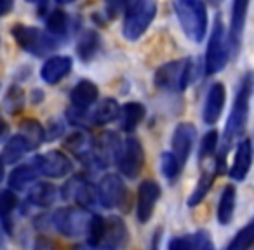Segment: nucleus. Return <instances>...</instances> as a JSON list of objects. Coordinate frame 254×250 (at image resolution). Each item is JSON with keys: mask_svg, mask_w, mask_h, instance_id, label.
<instances>
[{"mask_svg": "<svg viewBox=\"0 0 254 250\" xmlns=\"http://www.w3.org/2000/svg\"><path fill=\"white\" fill-rule=\"evenodd\" d=\"M253 89H254V75L246 73L242 77V80H240V85L237 89L235 99H233V104H232V111H230L228 120H226L219 158H225L233 139L239 138L244 129H246L247 118H249V104H251V96H253Z\"/></svg>", "mask_w": 254, "mask_h": 250, "instance_id": "1", "label": "nucleus"}, {"mask_svg": "<svg viewBox=\"0 0 254 250\" xmlns=\"http://www.w3.org/2000/svg\"><path fill=\"white\" fill-rule=\"evenodd\" d=\"M174 12L187 39L193 44H200L209 28V16L204 0H174Z\"/></svg>", "mask_w": 254, "mask_h": 250, "instance_id": "2", "label": "nucleus"}, {"mask_svg": "<svg viewBox=\"0 0 254 250\" xmlns=\"http://www.w3.org/2000/svg\"><path fill=\"white\" fill-rule=\"evenodd\" d=\"M157 14L155 0H126L122 33L129 42H136L145 35Z\"/></svg>", "mask_w": 254, "mask_h": 250, "instance_id": "3", "label": "nucleus"}, {"mask_svg": "<svg viewBox=\"0 0 254 250\" xmlns=\"http://www.w3.org/2000/svg\"><path fill=\"white\" fill-rule=\"evenodd\" d=\"M11 35L14 37V40L23 50H26L35 57H44L60 47V40L51 37L44 30L37 28V26L18 23V25L11 26Z\"/></svg>", "mask_w": 254, "mask_h": 250, "instance_id": "4", "label": "nucleus"}, {"mask_svg": "<svg viewBox=\"0 0 254 250\" xmlns=\"http://www.w3.org/2000/svg\"><path fill=\"white\" fill-rule=\"evenodd\" d=\"M195 78L193 59H178L166 63L155 71L153 82L162 91H185Z\"/></svg>", "mask_w": 254, "mask_h": 250, "instance_id": "5", "label": "nucleus"}, {"mask_svg": "<svg viewBox=\"0 0 254 250\" xmlns=\"http://www.w3.org/2000/svg\"><path fill=\"white\" fill-rule=\"evenodd\" d=\"M230 59V46H228V35H226L225 25L221 18H216L214 26H212L211 37H209L207 50H205L204 59V70L205 75H214L221 71L226 66Z\"/></svg>", "mask_w": 254, "mask_h": 250, "instance_id": "6", "label": "nucleus"}, {"mask_svg": "<svg viewBox=\"0 0 254 250\" xmlns=\"http://www.w3.org/2000/svg\"><path fill=\"white\" fill-rule=\"evenodd\" d=\"M96 191H98V201L105 208L127 210V207H129V193H127L126 183L117 174L103 176Z\"/></svg>", "mask_w": 254, "mask_h": 250, "instance_id": "7", "label": "nucleus"}, {"mask_svg": "<svg viewBox=\"0 0 254 250\" xmlns=\"http://www.w3.org/2000/svg\"><path fill=\"white\" fill-rule=\"evenodd\" d=\"M89 221H91L89 210L80 207L61 208L53 215L54 228L66 238H78V236L85 235Z\"/></svg>", "mask_w": 254, "mask_h": 250, "instance_id": "8", "label": "nucleus"}, {"mask_svg": "<svg viewBox=\"0 0 254 250\" xmlns=\"http://www.w3.org/2000/svg\"><path fill=\"white\" fill-rule=\"evenodd\" d=\"M117 165L119 170L129 179H134L139 176L143 165H145V150L143 145L139 143L138 138H127L122 143L119 158H117Z\"/></svg>", "mask_w": 254, "mask_h": 250, "instance_id": "9", "label": "nucleus"}, {"mask_svg": "<svg viewBox=\"0 0 254 250\" xmlns=\"http://www.w3.org/2000/svg\"><path fill=\"white\" fill-rule=\"evenodd\" d=\"M61 195H63L64 200H71L75 201V205L80 208H92L98 201V191L96 188L85 179L84 176L77 174L73 176L70 181H66V184L61 190Z\"/></svg>", "mask_w": 254, "mask_h": 250, "instance_id": "10", "label": "nucleus"}, {"mask_svg": "<svg viewBox=\"0 0 254 250\" xmlns=\"http://www.w3.org/2000/svg\"><path fill=\"white\" fill-rule=\"evenodd\" d=\"M33 167L39 170V174L46 177H51V179H58V177H64L68 172H71V160L64 155L63 151H58V150H53V151H47L44 155L35 156L33 160Z\"/></svg>", "mask_w": 254, "mask_h": 250, "instance_id": "11", "label": "nucleus"}, {"mask_svg": "<svg viewBox=\"0 0 254 250\" xmlns=\"http://www.w3.org/2000/svg\"><path fill=\"white\" fill-rule=\"evenodd\" d=\"M195 139H197V129L188 122L180 123L173 132V139H171V153L174 158L178 160L181 167L188 162L190 153L193 150Z\"/></svg>", "mask_w": 254, "mask_h": 250, "instance_id": "12", "label": "nucleus"}, {"mask_svg": "<svg viewBox=\"0 0 254 250\" xmlns=\"http://www.w3.org/2000/svg\"><path fill=\"white\" fill-rule=\"evenodd\" d=\"M249 2L251 0H233L232 4V18H230V30H228V46L230 54L237 56L240 50V44H242L244 28H246V19L247 11H249Z\"/></svg>", "mask_w": 254, "mask_h": 250, "instance_id": "13", "label": "nucleus"}, {"mask_svg": "<svg viewBox=\"0 0 254 250\" xmlns=\"http://www.w3.org/2000/svg\"><path fill=\"white\" fill-rule=\"evenodd\" d=\"M160 198V186L153 179H146L138 188V201H136V215L141 224L148 222Z\"/></svg>", "mask_w": 254, "mask_h": 250, "instance_id": "14", "label": "nucleus"}, {"mask_svg": "<svg viewBox=\"0 0 254 250\" xmlns=\"http://www.w3.org/2000/svg\"><path fill=\"white\" fill-rule=\"evenodd\" d=\"M226 102V89L221 82H214L209 87L207 96H205L204 109H202V120L207 125H214L219 120Z\"/></svg>", "mask_w": 254, "mask_h": 250, "instance_id": "15", "label": "nucleus"}, {"mask_svg": "<svg viewBox=\"0 0 254 250\" xmlns=\"http://www.w3.org/2000/svg\"><path fill=\"white\" fill-rule=\"evenodd\" d=\"M71 66H73V59L70 56H53L44 63L42 70H40V78L46 84L56 85L70 73Z\"/></svg>", "mask_w": 254, "mask_h": 250, "instance_id": "16", "label": "nucleus"}, {"mask_svg": "<svg viewBox=\"0 0 254 250\" xmlns=\"http://www.w3.org/2000/svg\"><path fill=\"white\" fill-rule=\"evenodd\" d=\"M253 143L251 139H242L237 145L235 156H233V163L230 167V177L233 181H244L251 170V163H253Z\"/></svg>", "mask_w": 254, "mask_h": 250, "instance_id": "17", "label": "nucleus"}, {"mask_svg": "<svg viewBox=\"0 0 254 250\" xmlns=\"http://www.w3.org/2000/svg\"><path fill=\"white\" fill-rule=\"evenodd\" d=\"M127 242H129V231H127V226L122 221V217L112 215V217L105 219V238H103L105 247L119 250L124 249Z\"/></svg>", "mask_w": 254, "mask_h": 250, "instance_id": "18", "label": "nucleus"}, {"mask_svg": "<svg viewBox=\"0 0 254 250\" xmlns=\"http://www.w3.org/2000/svg\"><path fill=\"white\" fill-rule=\"evenodd\" d=\"M98 98H99V89L91 80H80L70 92L71 108L75 109H89L92 104L98 102Z\"/></svg>", "mask_w": 254, "mask_h": 250, "instance_id": "19", "label": "nucleus"}, {"mask_svg": "<svg viewBox=\"0 0 254 250\" xmlns=\"http://www.w3.org/2000/svg\"><path fill=\"white\" fill-rule=\"evenodd\" d=\"M120 106L113 98H105L101 102L96 104V108L91 111L87 109V123L89 125H106V123L113 122L119 116Z\"/></svg>", "mask_w": 254, "mask_h": 250, "instance_id": "20", "label": "nucleus"}, {"mask_svg": "<svg viewBox=\"0 0 254 250\" xmlns=\"http://www.w3.org/2000/svg\"><path fill=\"white\" fill-rule=\"evenodd\" d=\"M146 115V109L141 102H136V101H131V102H126V104L120 108V129L124 132H132L136 127H138L139 123L143 122Z\"/></svg>", "mask_w": 254, "mask_h": 250, "instance_id": "21", "label": "nucleus"}, {"mask_svg": "<svg viewBox=\"0 0 254 250\" xmlns=\"http://www.w3.org/2000/svg\"><path fill=\"white\" fill-rule=\"evenodd\" d=\"M235 200H237V190L233 184H226L221 191L218 203V222L221 226H226L232 222L233 214H235Z\"/></svg>", "mask_w": 254, "mask_h": 250, "instance_id": "22", "label": "nucleus"}, {"mask_svg": "<svg viewBox=\"0 0 254 250\" xmlns=\"http://www.w3.org/2000/svg\"><path fill=\"white\" fill-rule=\"evenodd\" d=\"M99 47H101V37L98 35V32H94V30H85L77 42L78 59L84 61V63H89V61L98 54Z\"/></svg>", "mask_w": 254, "mask_h": 250, "instance_id": "23", "label": "nucleus"}, {"mask_svg": "<svg viewBox=\"0 0 254 250\" xmlns=\"http://www.w3.org/2000/svg\"><path fill=\"white\" fill-rule=\"evenodd\" d=\"M19 136L30 145V148L35 150L46 141V129L42 127V123L39 120L26 118L19 125Z\"/></svg>", "mask_w": 254, "mask_h": 250, "instance_id": "24", "label": "nucleus"}, {"mask_svg": "<svg viewBox=\"0 0 254 250\" xmlns=\"http://www.w3.org/2000/svg\"><path fill=\"white\" fill-rule=\"evenodd\" d=\"M58 198V190L51 183H39L30 190L28 201L37 207H51Z\"/></svg>", "mask_w": 254, "mask_h": 250, "instance_id": "25", "label": "nucleus"}, {"mask_svg": "<svg viewBox=\"0 0 254 250\" xmlns=\"http://www.w3.org/2000/svg\"><path fill=\"white\" fill-rule=\"evenodd\" d=\"M46 32L51 37L61 40L68 33V14L61 9H54L46 19Z\"/></svg>", "mask_w": 254, "mask_h": 250, "instance_id": "26", "label": "nucleus"}, {"mask_svg": "<svg viewBox=\"0 0 254 250\" xmlns=\"http://www.w3.org/2000/svg\"><path fill=\"white\" fill-rule=\"evenodd\" d=\"M30 150H32V148H30V145L21 138V136H19V134L12 136V138L9 139V141L5 143V146H4V151H2V160H4L5 163H14V162H18L19 158H23V156H25Z\"/></svg>", "mask_w": 254, "mask_h": 250, "instance_id": "27", "label": "nucleus"}, {"mask_svg": "<svg viewBox=\"0 0 254 250\" xmlns=\"http://www.w3.org/2000/svg\"><path fill=\"white\" fill-rule=\"evenodd\" d=\"M37 176H39V170L33 165H19L9 174V186L11 190H25L37 179Z\"/></svg>", "mask_w": 254, "mask_h": 250, "instance_id": "28", "label": "nucleus"}, {"mask_svg": "<svg viewBox=\"0 0 254 250\" xmlns=\"http://www.w3.org/2000/svg\"><path fill=\"white\" fill-rule=\"evenodd\" d=\"M214 176H216V172H204L200 177H198L197 184H195L193 191H191L190 198H188V207H197V205L202 203L205 195H207L209 190L212 188Z\"/></svg>", "mask_w": 254, "mask_h": 250, "instance_id": "29", "label": "nucleus"}, {"mask_svg": "<svg viewBox=\"0 0 254 250\" xmlns=\"http://www.w3.org/2000/svg\"><path fill=\"white\" fill-rule=\"evenodd\" d=\"M87 243L92 247H99L103 243V238H105V219L98 214L91 215V221H89L87 226Z\"/></svg>", "mask_w": 254, "mask_h": 250, "instance_id": "30", "label": "nucleus"}, {"mask_svg": "<svg viewBox=\"0 0 254 250\" xmlns=\"http://www.w3.org/2000/svg\"><path fill=\"white\" fill-rule=\"evenodd\" d=\"M207 238L205 233L198 235H187V236H174L169 242V250H198L202 242Z\"/></svg>", "mask_w": 254, "mask_h": 250, "instance_id": "31", "label": "nucleus"}, {"mask_svg": "<svg viewBox=\"0 0 254 250\" xmlns=\"http://www.w3.org/2000/svg\"><path fill=\"white\" fill-rule=\"evenodd\" d=\"M254 245V221L249 222L246 228H242L235 235V238L230 242L226 250H249Z\"/></svg>", "mask_w": 254, "mask_h": 250, "instance_id": "32", "label": "nucleus"}, {"mask_svg": "<svg viewBox=\"0 0 254 250\" xmlns=\"http://www.w3.org/2000/svg\"><path fill=\"white\" fill-rule=\"evenodd\" d=\"M219 145V134L218 131H209L202 136L200 139V146H198V160L204 162V160L214 156L216 148Z\"/></svg>", "mask_w": 254, "mask_h": 250, "instance_id": "33", "label": "nucleus"}, {"mask_svg": "<svg viewBox=\"0 0 254 250\" xmlns=\"http://www.w3.org/2000/svg\"><path fill=\"white\" fill-rule=\"evenodd\" d=\"M23 104H25V92L19 85H12L7 91L4 98V106L11 115H16L23 109Z\"/></svg>", "mask_w": 254, "mask_h": 250, "instance_id": "34", "label": "nucleus"}, {"mask_svg": "<svg viewBox=\"0 0 254 250\" xmlns=\"http://www.w3.org/2000/svg\"><path fill=\"white\" fill-rule=\"evenodd\" d=\"M160 165H162V174L167 177V179L173 183V181L178 179V176L181 174V169L183 167L178 163V160L174 158V155L171 151L162 153V158H160Z\"/></svg>", "mask_w": 254, "mask_h": 250, "instance_id": "35", "label": "nucleus"}, {"mask_svg": "<svg viewBox=\"0 0 254 250\" xmlns=\"http://www.w3.org/2000/svg\"><path fill=\"white\" fill-rule=\"evenodd\" d=\"M18 205V197L12 190H2L0 191V219L7 217Z\"/></svg>", "mask_w": 254, "mask_h": 250, "instance_id": "36", "label": "nucleus"}, {"mask_svg": "<svg viewBox=\"0 0 254 250\" xmlns=\"http://www.w3.org/2000/svg\"><path fill=\"white\" fill-rule=\"evenodd\" d=\"M63 134V125H60V123H51L49 131L46 132V139H56L60 138V136Z\"/></svg>", "mask_w": 254, "mask_h": 250, "instance_id": "37", "label": "nucleus"}, {"mask_svg": "<svg viewBox=\"0 0 254 250\" xmlns=\"http://www.w3.org/2000/svg\"><path fill=\"white\" fill-rule=\"evenodd\" d=\"M14 9V0H0V18L7 16Z\"/></svg>", "mask_w": 254, "mask_h": 250, "instance_id": "38", "label": "nucleus"}, {"mask_svg": "<svg viewBox=\"0 0 254 250\" xmlns=\"http://www.w3.org/2000/svg\"><path fill=\"white\" fill-rule=\"evenodd\" d=\"M160 235H162V229H157L155 235H153V240H152V250H159V247H160Z\"/></svg>", "mask_w": 254, "mask_h": 250, "instance_id": "39", "label": "nucleus"}, {"mask_svg": "<svg viewBox=\"0 0 254 250\" xmlns=\"http://www.w3.org/2000/svg\"><path fill=\"white\" fill-rule=\"evenodd\" d=\"M73 250H98V247H92L89 243H82V245L73 247Z\"/></svg>", "mask_w": 254, "mask_h": 250, "instance_id": "40", "label": "nucleus"}, {"mask_svg": "<svg viewBox=\"0 0 254 250\" xmlns=\"http://www.w3.org/2000/svg\"><path fill=\"white\" fill-rule=\"evenodd\" d=\"M198 250H214V245L209 242V238H205L204 242H202V245H200V249H198Z\"/></svg>", "mask_w": 254, "mask_h": 250, "instance_id": "41", "label": "nucleus"}, {"mask_svg": "<svg viewBox=\"0 0 254 250\" xmlns=\"http://www.w3.org/2000/svg\"><path fill=\"white\" fill-rule=\"evenodd\" d=\"M32 96H35V98L32 99L33 102H40L44 99V92L42 91H33V94Z\"/></svg>", "mask_w": 254, "mask_h": 250, "instance_id": "42", "label": "nucleus"}, {"mask_svg": "<svg viewBox=\"0 0 254 250\" xmlns=\"http://www.w3.org/2000/svg\"><path fill=\"white\" fill-rule=\"evenodd\" d=\"M5 129H7V123H5V120L2 118V115H0V136L4 134Z\"/></svg>", "mask_w": 254, "mask_h": 250, "instance_id": "43", "label": "nucleus"}, {"mask_svg": "<svg viewBox=\"0 0 254 250\" xmlns=\"http://www.w3.org/2000/svg\"><path fill=\"white\" fill-rule=\"evenodd\" d=\"M2 177H4V160L0 158V181H2Z\"/></svg>", "mask_w": 254, "mask_h": 250, "instance_id": "44", "label": "nucleus"}, {"mask_svg": "<svg viewBox=\"0 0 254 250\" xmlns=\"http://www.w3.org/2000/svg\"><path fill=\"white\" fill-rule=\"evenodd\" d=\"M58 4H73L75 0H56Z\"/></svg>", "mask_w": 254, "mask_h": 250, "instance_id": "45", "label": "nucleus"}, {"mask_svg": "<svg viewBox=\"0 0 254 250\" xmlns=\"http://www.w3.org/2000/svg\"><path fill=\"white\" fill-rule=\"evenodd\" d=\"M207 2H209L211 5H219V4L223 2V0H207Z\"/></svg>", "mask_w": 254, "mask_h": 250, "instance_id": "46", "label": "nucleus"}, {"mask_svg": "<svg viewBox=\"0 0 254 250\" xmlns=\"http://www.w3.org/2000/svg\"><path fill=\"white\" fill-rule=\"evenodd\" d=\"M98 250H113V249H110V247H103V249H99L98 247Z\"/></svg>", "mask_w": 254, "mask_h": 250, "instance_id": "47", "label": "nucleus"}, {"mask_svg": "<svg viewBox=\"0 0 254 250\" xmlns=\"http://www.w3.org/2000/svg\"><path fill=\"white\" fill-rule=\"evenodd\" d=\"M28 2H39V0H28Z\"/></svg>", "mask_w": 254, "mask_h": 250, "instance_id": "48", "label": "nucleus"}]
</instances>
